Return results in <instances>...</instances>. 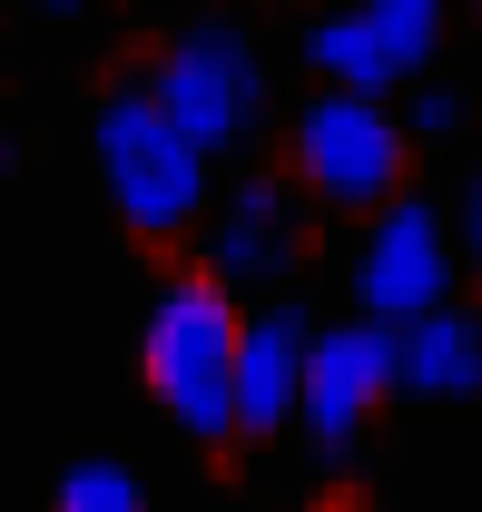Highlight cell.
<instances>
[{"mask_svg": "<svg viewBox=\"0 0 482 512\" xmlns=\"http://www.w3.org/2000/svg\"><path fill=\"white\" fill-rule=\"evenodd\" d=\"M148 384L158 404L178 414L197 444H227L237 434V306L217 276H178L158 306H148Z\"/></svg>", "mask_w": 482, "mask_h": 512, "instance_id": "obj_1", "label": "cell"}, {"mask_svg": "<svg viewBox=\"0 0 482 512\" xmlns=\"http://www.w3.org/2000/svg\"><path fill=\"white\" fill-rule=\"evenodd\" d=\"M148 99H158V119L178 128L197 158H217V148L256 138V119H266V60L246 50V30L197 20V30H178V40L158 50Z\"/></svg>", "mask_w": 482, "mask_h": 512, "instance_id": "obj_2", "label": "cell"}, {"mask_svg": "<svg viewBox=\"0 0 482 512\" xmlns=\"http://www.w3.org/2000/svg\"><path fill=\"white\" fill-rule=\"evenodd\" d=\"M99 168H109L119 217L138 227V237H158V247L187 237V227H197V207H207V158L158 119V99H148V89H119V99L99 109Z\"/></svg>", "mask_w": 482, "mask_h": 512, "instance_id": "obj_3", "label": "cell"}, {"mask_svg": "<svg viewBox=\"0 0 482 512\" xmlns=\"http://www.w3.org/2000/svg\"><path fill=\"white\" fill-rule=\"evenodd\" d=\"M296 178L325 207H394L404 188V119L384 99H315L296 119Z\"/></svg>", "mask_w": 482, "mask_h": 512, "instance_id": "obj_4", "label": "cell"}, {"mask_svg": "<svg viewBox=\"0 0 482 512\" xmlns=\"http://www.w3.org/2000/svg\"><path fill=\"white\" fill-rule=\"evenodd\" d=\"M355 296L374 325H414L433 306H453V247H443V217L423 197H394L374 207L364 227V256H355Z\"/></svg>", "mask_w": 482, "mask_h": 512, "instance_id": "obj_5", "label": "cell"}, {"mask_svg": "<svg viewBox=\"0 0 482 512\" xmlns=\"http://www.w3.org/2000/svg\"><path fill=\"white\" fill-rule=\"evenodd\" d=\"M384 384H394V325H325L305 345V384H296V424L315 434V453H355Z\"/></svg>", "mask_w": 482, "mask_h": 512, "instance_id": "obj_6", "label": "cell"}, {"mask_svg": "<svg viewBox=\"0 0 482 512\" xmlns=\"http://www.w3.org/2000/svg\"><path fill=\"white\" fill-rule=\"evenodd\" d=\"M305 345H315V335H305L296 306L237 316V434H286V424H296Z\"/></svg>", "mask_w": 482, "mask_h": 512, "instance_id": "obj_7", "label": "cell"}, {"mask_svg": "<svg viewBox=\"0 0 482 512\" xmlns=\"http://www.w3.org/2000/svg\"><path fill=\"white\" fill-rule=\"evenodd\" d=\"M286 237H296V207H286V178H246L207 237V276L217 286H256V276H286Z\"/></svg>", "mask_w": 482, "mask_h": 512, "instance_id": "obj_8", "label": "cell"}, {"mask_svg": "<svg viewBox=\"0 0 482 512\" xmlns=\"http://www.w3.org/2000/svg\"><path fill=\"white\" fill-rule=\"evenodd\" d=\"M394 384H414V394H482V316L433 306V316L394 325Z\"/></svg>", "mask_w": 482, "mask_h": 512, "instance_id": "obj_9", "label": "cell"}, {"mask_svg": "<svg viewBox=\"0 0 482 512\" xmlns=\"http://www.w3.org/2000/svg\"><path fill=\"white\" fill-rule=\"evenodd\" d=\"M305 60L335 79V99H384L404 69L384 60V40L364 30V10H345V20H315V40H305Z\"/></svg>", "mask_w": 482, "mask_h": 512, "instance_id": "obj_10", "label": "cell"}, {"mask_svg": "<svg viewBox=\"0 0 482 512\" xmlns=\"http://www.w3.org/2000/svg\"><path fill=\"white\" fill-rule=\"evenodd\" d=\"M364 30L384 40V60H394V69H423V60H433V40H443V0H364Z\"/></svg>", "mask_w": 482, "mask_h": 512, "instance_id": "obj_11", "label": "cell"}, {"mask_svg": "<svg viewBox=\"0 0 482 512\" xmlns=\"http://www.w3.org/2000/svg\"><path fill=\"white\" fill-rule=\"evenodd\" d=\"M60 512H148V503H138V473L128 463H69Z\"/></svg>", "mask_w": 482, "mask_h": 512, "instance_id": "obj_12", "label": "cell"}, {"mask_svg": "<svg viewBox=\"0 0 482 512\" xmlns=\"http://www.w3.org/2000/svg\"><path fill=\"white\" fill-rule=\"evenodd\" d=\"M453 119H463V99H453V89H423V99H414V119H404V138H443Z\"/></svg>", "mask_w": 482, "mask_h": 512, "instance_id": "obj_13", "label": "cell"}]
</instances>
